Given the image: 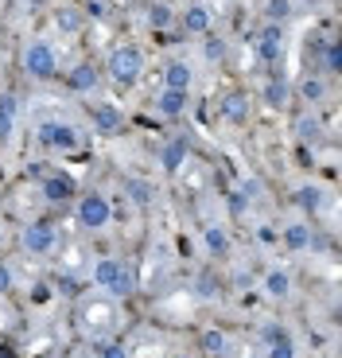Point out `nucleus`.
<instances>
[{
  "instance_id": "1",
  "label": "nucleus",
  "mask_w": 342,
  "mask_h": 358,
  "mask_svg": "<svg viewBox=\"0 0 342 358\" xmlns=\"http://www.w3.org/2000/svg\"><path fill=\"white\" fill-rule=\"evenodd\" d=\"M105 74L113 78V86L133 90L136 82L144 78V51H140L136 43H117L105 59Z\"/></svg>"
},
{
  "instance_id": "2",
  "label": "nucleus",
  "mask_w": 342,
  "mask_h": 358,
  "mask_svg": "<svg viewBox=\"0 0 342 358\" xmlns=\"http://www.w3.org/2000/svg\"><path fill=\"white\" fill-rule=\"evenodd\" d=\"M36 136H39V144H43L47 152H54V156L82 152V133H78V125H70V121H43Z\"/></svg>"
},
{
  "instance_id": "3",
  "label": "nucleus",
  "mask_w": 342,
  "mask_h": 358,
  "mask_svg": "<svg viewBox=\"0 0 342 358\" xmlns=\"http://www.w3.org/2000/svg\"><path fill=\"white\" fill-rule=\"evenodd\" d=\"M24 71H27V78H36V82L59 78V51H54V43L31 39V43L24 47Z\"/></svg>"
},
{
  "instance_id": "4",
  "label": "nucleus",
  "mask_w": 342,
  "mask_h": 358,
  "mask_svg": "<svg viewBox=\"0 0 342 358\" xmlns=\"http://www.w3.org/2000/svg\"><path fill=\"white\" fill-rule=\"evenodd\" d=\"M74 218H78L82 230L101 234V230H109V222H113V203H109L105 195H98V191H90V195L78 199V206H74Z\"/></svg>"
},
{
  "instance_id": "5",
  "label": "nucleus",
  "mask_w": 342,
  "mask_h": 358,
  "mask_svg": "<svg viewBox=\"0 0 342 358\" xmlns=\"http://www.w3.org/2000/svg\"><path fill=\"white\" fill-rule=\"evenodd\" d=\"M20 245H24L27 257H51L54 250H59V230H54L51 222H27L24 234H20Z\"/></svg>"
},
{
  "instance_id": "6",
  "label": "nucleus",
  "mask_w": 342,
  "mask_h": 358,
  "mask_svg": "<svg viewBox=\"0 0 342 358\" xmlns=\"http://www.w3.org/2000/svg\"><path fill=\"white\" fill-rule=\"evenodd\" d=\"M253 55L261 59L265 66H276L284 59V27L280 24H265L257 36H253Z\"/></svg>"
},
{
  "instance_id": "7",
  "label": "nucleus",
  "mask_w": 342,
  "mask_h": 358,
  "mask_svg": "<svg viewBox=\"0 0 342 358\" xmlns=\"http://www.w3.org/2000/svg\"><path fill=\"white\" fill-rule=\"evenodd\" d=\"M175 24H179L187 36L202 39V36H210V31H214V8H210V4H202V0H195V4H187V8H183V16L175 20Z\"/></svg>"
},
{
  "instance_id": "8",
  "label": "nucleus",
  "mask_w": 342,
  "mask_h": 358,
  "mask_svg": "<svg viewBox=\"0 0 342 358\" xmlns=\"http://www.w3.org/2000/svg\"><path fill=\"white\" fill-rule=\"evenodd\" d=\"M128 129V117L121 106H113V101H98L94 106V133L98 136H121Z\"/></svg>"
},
{
  "instance_id": "9",
  "label": "nucleus",
  "mask_w": 342,
  "mask_h": 358,
  "mask_svg": "<svg viewBox=\"0 0 342 358\" xmlns=\"http://www.w3.org/2000/svg\"><path fill=\"white\" fill-rule=\"evenodd\" d=\"M261 339H265V358H296V335L284 323H269Z\"/></svg>"
},
{
  "instance_id": "10",
  "label": "nucleus",
  "mask_w": 342,
  "mask_h": 358,
  "mask_svg": "<svg viewBox=\"0 0 342 358\" xmlns=\"http://www.w3.org/2000/svg\"><path fill=\"white\" fill-rule=\"evenodd\" d=\"M218 121L225 125H245L249 121V94L245 90H225L218 98Z\"/></svg>"
},
{
  "instance_id": "11",
  "label": "nucleus",
  "mask_w": 342,
  "mask_h": 358,
  "mask_svg": "<svg viewBox=\"0 0 342 358\" xmlns=\"http://www.w3.org/2000/svg\"><path fill=\"white\" fill-rule=\"evenodd\" d=\"M74 187H78V179L70 176V171H51V176H43V183H39V191H43L47 203H70L74 199Z\"/></svg>"
},
{
  "instance_id": "12",
  "label": "nucleus",
  "mask_w": 342,
  "mask_h": 358,
  "mask_svg": "<svg viewBox=\"0 0 342 358\" xmlns=\"http://www.w3.org/2000/svg\"><path fill=\"white\" fill-rule=\"evenodd\" d=\"M280 242H284V250L304 253V250L315 245V230H311V222H304V218H292V222L280 226Z\"/></svg>"
},
{
  "instance_id": "13",
  "label": "nucleus",
  "mask_w": 342,
  "mask_h": 358,
  "mask_svg": "<svg viewBox=\"0 0 342 358\" xmlns=\"http://www.w3.org/2000/svg\"><path fill=\"white\" fill-rule=\"evenodd\" d=\"M160 86L163 90H179V94H191V86H195V66H191L187 59H171V63L163 66Z\"/></svg>"
},
{
  "instance_id": "14",
  "label": "nucleus",
  "mask_w": 342,
  "mask_h": 358,
  "mask_svg": "<svg viewBox=\"0 0 342 358\" xmlns=\"http://www.w3.org/2000/svg\"><path fill=\"white\" fill-rule=\"evenodd\" d=\"M261 285H265V296H269V300L284 304V300L292 296V273L284 265H269L265 268V277H261Z\"/></svg>"
},
{
  "instance_id": "15",
  "label": "nucleus",
  "mask_w": 342,
  "mask_h": 358,
  "mask_svg": "<svg viewBox=\"0 0 342 358\" xmlns=\"http://www.w3.org/2000/svg\"><path fill=\"white\" fill-rule=\"evenodd\" d=\"M98 86H101V71L94 63H78L66 71V90L70 94H94Z\"/></svg>"
},
{
  "instance_id": "16",
  "label": "nucleus",
  "mask_w": 342,
  "mask_h": 358,
  "mask_svg": "<svg viewBox=\"0 0 342 358\" xmlns=\"http://www.w3.org/2000/svg\"><path fill=\"white\" fill-rule=\"evenodd\" d=\"M187 101H191V94H179V90H163L160 86V94H156V117L160 121H175V117H183L187 113Z\"/></svg>"
},
{
  "instance_id": "17",
  "label": "nucleus",
  "mask_w": 342,
  "mask_h": 358,
  "mask_svg": "<svg viewBox=\"0 0 342 358\" xmlns=\"http://www.w3.org/2000/svg\"><path fill=\"white\" fill-rule=\"evenodd\" d=\"M187 156H191V141H187V136H171V141L160 148V168L175 176V171L187 164Z\"/></svg>"
},
{
  "instance_id": "18",
  "label": "nucleus",
  "mask_w": 342,
  "mask_h": 358,
  "mask_svg": "<svg viewBox=\"0 0 342 358\" xmlns=\"http://www.w3.org/2000/svg\"><path fill=\"white\" fill-rule=\"evenodd\" d=\"M202 250L210 253V257H230V250H234V242H230V230H225L222 222H210L207 230H202Z\"/></svg>"
},
{
  "instance_id": "19",
  "label": "nucleus",
  "mask_w": 342,
  "mask_h": 358,
  "mask_svg": "<svg viewBox=\"0 0 342 358\" xmlns=\"http://www.w3.org/2000/svg\"><path fill=\"white\" fill-rule=\"evenodd\" d=\"M121 268H125V261H121V257H98V261H94V273H90V277H94V285H98V288H105V292H109Z\"/></svg>"
},
{
  "instance_id": "20",
  "label": "nucleus",
  "mask_w": 342,
  "mask_h": 358,
  "mask_svg": "<svg viewBox=\"0 0 342 358\" xmlns=\"http://www.w3.org/2000/svg\"><path fill=\"white\" fill-rule=\"evenodd\" d=\"M20 121V98L16 94H0V141H8Z\"/></svg>"
},
{
  "instance_id": "21",
  "label": "nucleus",
  "mask_w": 342,
  "mask_h": 358,
  "mask_svg": "<svg viewBox=\"0 0 342 358\" xmlns=\"http://www.w3.org/2000/svg\"><path fill=\"white\" fill-rule=\"evenodd\" d=\"M261 16H265V24H280V27H284L292 16H296V0H265Z\"/></svg>"
},
{
  "instance_id": "22",
  "label": "nucleus",
  "mask_w": 342,
  "mask_h": 358,
  "mask_svg": "<svg viewBox=\"0 0 342 358\" xmlns=\"http://www.w3.org/2000/svg\"><path fill=\"white\" fill-rule=\"evenodd\" d=\"M175 20H179V12L171 8L168 0H156L152 8H148V27H152V31H171Z\"/></svg>"
},
{
  "instance_id": "23",
  "label": "nucleus",
  "mask_w": 342,
  "mask_h": 358,
  "mask_svg": "<svg viewBox=\"0 0 342 358\" xmlns=\"http://www.w3.org/2000/svg\"><path fill=\"white\" fill-rule=\"evenodd\" d=\"M292 98V82L288 78H280V74H272L269 82H265V101H269L272 109H284Z\"/></svg>"
},
{
  "instance_id": "24",
  "label": "nucleus",
  "mask_w": 342,
  "mask_h": 358,
  "mask_svg": "<svg viewBox=\"0 0 342 358\" xmlns=\"http://www.w3.org/2000/svg\"><path fill=\"white\" fill-rule=\"evenodd\" d=\"M292 203H296L299 210H323V206H327V191L315 187V183H307V187H299L296 195H292Z\"/></svg>"
},
{
  "instance_id": "25",
  "label": "nucleus",
  "mask_w": 342,
  "mask_h": 358,
  "mask_svg": "<svg viewBox=\"0 0 342 358\" xmlns=\"http://www.w3.org/2000/svg\"><path fill=\"white\" fill-rule=\"evenodd\" d=\"M299 98H304L307 106H319V101H327V82L319 78V74L304 78V82H299Z\"/></svg>"
},
{
  "instance_id": "26",
  "label": "nucleus",
  "mask_w": 342,
  "mask_h": 358,
  "mask_svg": "<svg viewBox=\"0 0 342 358\" xmlns=\"http://www.w3.org/2000/svg\"><path fill=\"white\" fill-rule=\"evenodd\" d=\"M136 292V268L125 261V268L117 273V280H113V288H109V296H117V300H125V296Z\"/></svg>"
},
{
  "instance_id": "27",
  "label": "nucleus",
  "mask_w": 342,
  "mask_h": 358,
  "mask_svg": "<svg viewBox=\"0 0 342 358\" xmlns=\"http://www.w3.org/2000/svg\"><path fill=\"white\" fill-rule=\"evenodd\" d=\"M202 350L210 358H225L230 355V335L225 331H202Z\"/></svg>"
},
{
  "instance_id": "28",
  "label": "nucleus",
  "mask_w": 342,
  "mask_h": 358,
  "mask_svg": "<svg viewBox=\"0 0 342 358\" xmlns=\"http://www.w3.org/2000/svg\"><path fill=\"white\" fill-rule=\"evenodd\" d=\"M319 63H323L327 74H339L342 71V47L339 43H323V55H319Z\"/></svg>"
},
{
  "instance_id": "29",
  "label": "nucleus",
  "mask_w": 342,
  "mask_h": 358,
  "mask_svg": "<svg viewBox=\"0 0 342 358\" xmlns=\"http://www.w3.org/2000/svg\"><path fill=\"white\" fill-rule=\"evenodd\" d=\"M128 199L136 206H152V187H148L144 179H128Z\"/></svg>"
},
{
  "instance_id": "30",
  "label": "nucleus",
  "mask_w": 342,
  "mask_h": 358,
  "mask_svg": "<svg viewBox=\"0 0 342 358\" xmlns=\"http://www.w3.org/2000/svg\"><path fill=\"white\" fill-rule=\"evenodd\" d=\"M202 39H207V47H202L207 63H222L225 51H230V47H225V39H218V36H202Z\"/></svg>"
},
{
  "instance_id": "31",
  "label": "nucleus",
  "mask_w": 342,
  "mask_h": 358,
  "mask_svg": "<svg viewBox=\"0 0 342 358\" xmlns=\"http://www.w3.org/2000/svg\"><path fill=\"white\" fill-rule=\"evenodd\" d=\"M98 358H128V347L117 339H101L98 343Z\"/></svg>"
},
{
  "instance_id": "32",
  "label": "nucleus",
  "mask_w": 342,
  "mask_h": 358,
  "mask_svg": "<svg viewBox=\"0 0 342 358\" xmlns=\"http://www.w3.org/2000/svg\"><path fill=\"white\" fill-rule=\"evenodd\" d=\"M296 133L304 136V141H319V136H323V125H319L315 117H299V125H296Z\"/></svg>"
},
{
  "instance_id": "33",
  "label": "nucleus",
  "mask_w": 342,
  "mask_h": 358,
  "mask_svg": "<svg viewBox=\"0 0 342 358\" xmlns=\"http://www.w3.org/2000/svg\"><path fill=\"white\" fill-rule=\"evenodd\" d=\"M12 288H16V268H12L8 261H0V296L12 292Z\"/></svg>"
},
{
  "instance_id": "34",
  "label": "nucleus",
  "mask_w": 342,
  "mask_h": 358,
  "mask_svg": "<svg viewBox=\"0 0 342 358\" xmlns=\"http://www.w3.org/2000/svg\"><path fill=\"white\" fill-rule=\"evenodd\" d=\"M249 206H253V203L241 195V191H230V210H234V215H245Z\"/></svg>"
},
{
  "instance_id": "35",
  "label": "nucleus",
  "mask_w": 342,
  "mask_h": 358,
  "mask_svg": "<svg viewBox=\"0 0 342 358\" xmlns=\"http://www.w3.org/2000/svg\"><path fill=\"white\" fill-rule=\"evenodd\" d=\"M86 12H90V16H105V12H109V4H105V0H86Z\"/></svg>"
},
{
  "instance_id": "36",
  "label": "nucleus",
  "mask_w": 342,
  "mask_h": 358,
  "mask_svg": "<svg viewBox=\"0 0 342 358\" xmlns=\"http://www.w3.org/2000/svg\"><path fill=\"white\" fill-rule=\"evenodd\" d=\"M59 20H63V24H59V27H63V31H78V16H74V12H63V16H59Z\"/></svg>"
},
{
  "instance_id": "37",
  "label": "nucleus",
  "mask_w": 342,
  "mask_h": 358,
  "mask_svg": "<svg viewBox=\"0 0 342 358\" xmlns=\"http://www.w3.org/2000/svg\"><path fill=\"white\" fill-rule=\"evenodd\" d=\"M304 4H311V8H319V4H327V0H304Z\"/></svg>"
},
{
  "instance_id": "38",
  "label": "nucleus",
  "mask_w": 342,
  "mask_h": 358,
  "mask_svg": "<svg viewBox=\"0 0 342 358\" xmlns=\"http://www.w3.org/2000/svg\"><path fill=\"white\" fill-rule=\"evenodd\" d=\"M0 245H4V226H0Z\"/></svg>"
}]
</instances>
